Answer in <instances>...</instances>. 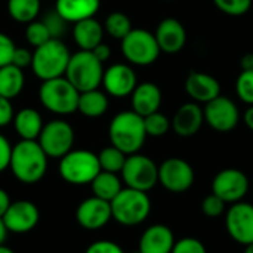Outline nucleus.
<instances>
[{"instance_id":"26","label":"nucleus","mask_w":253,"mask_h":253,"mask_svg":"<svg viewBox=\"0 0 253 253\" xmlns=\"http://www.w3.org/2000/svg\"><path fill=\"white\" fill-rule=\"evenodd\" d=\"M90 188L95 197L111 203V200L123 190V181L122 178H119L117 173L101 170L90 182Z\"/></svg>"},{"instance_id":"20","label":"nucleus","mask_w":253,"mask_h":253,"mask_svg":"<svg viewBox=\"0 0 253 253\" xmlns=\"http://www.w3.org/2000/svg\"><path fill=\"white\" fill-rule=\"evenodd\" d=\"M185 90L194 102L208 104L221 95V84L211 74L193 71L185 80Z\"/></svg>"},{"instance_id":"13","label":"nucleus","mask_w":253,"mask_h":253,"mask_svg":"<svg viewBox=\"0 0 253 253\" xmlns=\"http://www.w3.org/2000/svg\"><path fill=\"white\" fill-rule=\"evenodd\" d=\"M225 228L228 236L239 245L253 243V205L239 202L231 205L225 215Z\"/></svg>"},{"instance_id":"28","label":"nucleus","mask_w":253,"mask_h":253,"mask_svg":"<svg viewBox=\"0 0 253 253\" xmlns=\"http://www.w3.org/2000/svg\"><path fill=\"white\" fill-rule=\"evenodd\" d=\"M107 108H108V98L104 92L93 89L80 93L77 111H80L83 116L90 119L101 117L107 111Z\"/></svg>"},{"instance_id":"42","label":"nucleus","mask_w":253,"mask_h":253,"mask_svg":"<svg viewBox=\"0 0 253 253\" xmlns=\"http://www.w3.org/2000/svg\"><path fill=\"white\" fill-rule=\"evenodd\" d=\"M13 108L10 104V99L0 95V127L7 126L10 122H13Z\"/></svg>"},{"instance_id":"25","label":"nucleus","mask_w":253,"mask_h":253,"mask_svg":"<svg viewBox=\"0 0 253 253\" xmlns=\"http://www.w3.org/2000/svg\"><path fill=\"white\" fill-rule=\"evenodd\" d=\"M43 126L42 116L34 108H22L13 117V127L21 139L37 141Z\"/></svg>"},{"instance_id":"23","label":"nucleus","mask_w":253,"mask_h":253,"mask_svg":"<svg viewBox=\"0 0 253 253\" xmlns=\"http://www.w3.org/2000/svg\"><path fill=\"white\" fill-rule=\"evenodd\" d=\"M104 31V25L98 19L87 18L74 24L73 37L80 50H93L99 43H102Z\"/></svg>"},{"instance_id":"52","label":"nucleus","mask_w":253,"mask_h":253,"mask_svg":"<svg viewBox=\"0 0 253 253\" xmlns=\"http://www.w3.org/2000/svg\"><path fill=\"white\" fill-rule=\"evenodd\" d=\"M166 1H172V0H166Z\"/></svg>"},{"instance_id":"21","label":"nucleus","mask_w":253,"mask_h":253,"mask_svg":"<svg viewBox=\"0 0 253 253\" xmlns=\"http://www.w3.org/2000/svg\"><path fill=\"white\" fill-rule=\"evenodd\" d=\"M173 231L165 224H154L148 227L139 239L141 253H172L175 246Z\"/></svg>"},{"instance_id":"48","label":"nucleus","mask_w":253,"mask_h":253,"mask_svg":"<svg viewBox=\"0 0 253 253\" xmlns=\"http://www.w3.org/2000/svg\"><path fill=\"white\" fill-rule=\"evenodd\" d=\"M7 234H9V231H7V228H6L3 219L0 218V246L4 245V242H6V239H7Z\"/></svg>"},{"instance_id":"45","label":"nucleus","mask_w":253,"mask_h":253,"mask_svg":"<svg viewBox=\"0 0 253 253\" xmlns=\"http://www.w3.org/2000/svg\"><path fill=\"white\" fill-rule=\"evenodd\" d=\"M10 197H9V194L3 190V188H0V218L4 215V212L7 211V208L10 206Z\"/></svg>"},{"instance_id":"36","label":"nucleus","mask_w":253,"mask_h":253,"mask_svg":"<svg viewBox=\"0 0 253 253\" xmlns=\"http://www.w3.org/2000/svg\"><path fill=\"white\" fill-rule=\"evenodd\" d=\"M215 6L230 16H242L252 7V0H213Z\"/></svg>"},{"instance_id":"29","label":"nucleus","mask_w":253,"mask_h":253,"mask_svg":"<svg viewBox=\"0 0 253 253\" xmlns=\"http://www.w3.org/2000/svg\"><path fill=\"white\" fill-rule=\"evenodd\" d=\"M7 12L16 22L30 24L40 12V0H7Z\"/></svg>"},{"instance_id":"47","label":"nucleus","mask_w":253,"mask_h":253,"mask_svg":"<svg viewBox=\"0 0 253 253\" xmlns=\"http://www.w3.org/2000/svg\"><path fill=\"white\" fill-rule=\"evenodd\" d=\"M243 120H245V125L253 132V105H251V107L245 111Z\"/></svg>"},{"instance_id":"7","label":"nucleus","mask_w":253,"mask_h":253,"mask_svg":"<svg viewBox=\"0 0 253 253\" xmlns=\"http://www.w3.org/2000/svg\"><path fill=\"white\" fill-rule=\"evenodd\" d=\"M99 172L98 154L89 150H71L59 159V175L71 185L90 184Z\"/></svg>"},{"instance_id":"10","label":"nucleus","mask_w":253,"mask_h":253,"mask_svg":"<svg viewBox=\"0 0 253 253\" xmlns=\"http://www.w3.org/2000/svg\"><path fill=\"white\" fill-rule=\"evenodd\" d=\"M37 142L47 157L61 159L73 150L74 130L71 125L65 120H52L43 126Z\"/></svg>"},{"instance_id":"37","label":"nucleus","mask_w":253,"mask_h":253,"mask_svg":"<svg viewBox=\"0 0 253 253\" xmlns=\"http://www.w3.org/2000/svg\"><path fill=\"white\" fill-rule=\"evenodd\" d=\"M225 202L222 199H219L218 196H215L213 193L206 196L202 202V212L209 216V218H218L224 213L225 211Z\"/></svg>"},{"instance_id":"34","label":"nucleus","mask_w":253,"mask_h":253,"mask_svg":"<svg viewBox=\"0 0 253 253\" xmlns=\"http://www.w3.org/2000/svg\"><path fill=\"white\" fill-rule=\"evenodd\" d=\"M43 24L49 30L52 39H61L67 30L68 21H65V18L56 9H52V10H47V13L44 15Z\"/></svg>"},{"instance_id":"44","label":"nucleus","mask_w":253,"mask_h":253,"mask_svg":"<svg viewBox=\"0 0 253 253\" xmlns=\"http://www.w3.org/2000/svg\"><path fill=\"white\" fill-rule=\"evenodd\" d=\"M92 53L104 64L105 61H108L110 59V56H111V49H110V46L108 44H105V43H99L93 50H92Z\"/></svg>"},{"instance_id":"6","label":"nucleus","mask_w":253,"mask_h":253,"mask_svg":"<svg viewBox=\"0 0 253 253\" xmlns=\"http://www.w3.org/2000/svg\"><path fill=\"white\" fill-rule=\"evenodd\" d=\"M102 62L92 53V50H79L71 55L65 77L80 93L98 89L102 83Z\"/></svg>"},{"instance_id":"30","label":"nucleus","mask_w":253,"mask_h":253,"mask_svg":"<svg viewBox=\"0 0 253 253\" xmlns=\"http://www.w3.org/2000/svg\"><path fill=\"white\" fill-rule=\"evenodd\" d=\"M98 159H99L101 170L111 172V173H120L126 163L127 154H125L114 145H110V147H105L101 150V153L98 154Z\"/></svg>"},{"instance_id":"32","label":"nucleus","mask_w":253,"mask_h":253,"mask_svg":"<svg viewBox=\"0 0 253 253\" xmlns=\"http://www.w3.org/2000/svg\"><path fill=\"white\" fill-rule=\"evenodd\" d=\"M144 125H145L147 135L148 136H154V138L166 135L169 132L170 126H172V123L168 119V116L160 113V111H156V113L144 117Z\"/></svg>"},{"instance_id":"3","label":"nucleus","mask_w":253,"mask_h":253,"mask_svg":"<svg viewBox=\"0 0 253 253\" xmlns=\"http://www.w3.org/2000/svg\"><path fill=\"white\" fill-rule=\"evenodd\" d=\"M70 50L61 39H50L34 49L31 68L40 80H52L65 76Z\"/></svg>"},{"instance_id":"14","label":"nucleus","mask_w":253,"mask_h":253,"mask_svg":"<svg viewBox=\"0 0 253 253\" xmlns=\"http://www.w3.org/2000/svg\"><path fill=\"white\" fill-rule=\"evenodd\" d=\"M203 113H205V122L213 130L221 133H227L236 129L240 120V113L234 101L222 95L209 101L205 105Z\"/></svg>"},{"instance_id":"2","label":"nucleus","mask_w":253,"mask_h":253,"mask_svg":"<svg viewBox=\"0 0 253 253\" xmlns=\"http://www.w3.org/2000/svg\"><path fill=\"white\" fill-rule=\"evenodd\" d=\"M108 136L111 145L130 156L139 153L142 148L145 138L148 136L145 132L144 117L132 111H122L116 114L108 127Z\"/></svg>"},{"instance_id":"40","label":"nucleus","mask_w":253,"mask_h":253,"mask_svg":"<svg viewBox=\"0 0 253 253\" xmlns=\"http://www.w3.org/2000/svg\"><path fill=\"white\" fill-rule=\"evenodd\" d=\"M84 253H125V251L111 240H98L93 242Z\"/></svg>"},{"instance_id":"5","label":"nucleus","mask_w":253,"mask_h":253,"mask_svg":"<svg viewBox=\"0 0 253 253\" xmlns=\"http://www.w3.org/2000/svg\"><path fill=\"white\" fill-rule=\"evenodd\" d=\"M42 105L53 114L68 116L77 111L80 92L62 76L52 80H44L39 89Z\"/></svg>"},{"instance_id":"43","label":"nucleus","mask_w":253,"mask_h":253,"mask_svg":"<svg viewBox=\"0 0 253 253\" xmlns=\"http://www.w3.org/2000/svg\"><path fill=\"white\" fill-rule=\"evenodd\" d=\"M10 156H12V145L0 133V173L9 168V165H10Z\"/></svg>"},{"instance_id":"22","label":"nucleus","mask_w":253,"mask_h":253,"mask_svg":"<svg viewBox=\"0 0 253 253\" xmlns=\"http://www.w3.org/2000/svg\"><path fill=\"white\" fill-rule=\"evenodd\" d=\"M130 98H132V110L142 117H147L159 111L162 105V90L156 83L151 82L139 83L132 92Z\"/></svg>"},{"instance_id":"39","label":"nucleus","mask_w":253,"mask_h":253,"mask_svg":"<svg viewBox=\"0 0 253 253\" xmlns=\"http://www.w3.org/2000/svg\"><path fill=\"white\" fill-rule=\"evenodd\" d=\"M15 49L16 46L12 42V39L7 34L0 33V68L12 64V56H13Z\"/></svg>"},{"instance_id":"9","label":"nucleus","mask_w":253,"mask_h":253,"mask_svg":"<svg viewBox=\"0 0 253 253\" xmlns=\"http://www.w3.org/2000/svg\"><path fill=\"white\" fill-rule=\"evenodd\" d=\"M122 52L130 64L145 67L154 64L162 50L153 33L135 28L122 40Z\"/></svg>"},{"instance_id":"1","label":"nucleus","mask_w":253,"mask_h":253,"mask_svg":"<svg viewBox=\"0 0 253 253\" xmlns=\"http://www.w3.org/2000/svg\"><path fill=\"white\" fill-rule=\"evenodd\" d=\"M47 159L37 141L21 139L12 147L9 169L19 182L36 184L47 170Z\"/></svg>"},{"instance_id":"12","label":"nucleus","mask_w":253,"mask_h":253,"mask_svg":"<svg viewBox=\"0 0 253 253\" xmlns=\"http://www.w3.org/2000/svg\"><path fill=\"white\" fill-rule=\"evenodd\" d=\"M249 191V178L240 169H222L213 176L212 193L225 203L234 205L242 202Z\"/></svg>"},{"instance_id":"4","label":"nucleus","mask_w":253,"mask_h":253,"mask_svg":"<svg viewBox=\"0 0 253 253\" xmlns=\"http://www.w3.org/2000/svg\"><path fill=\"white\" fill-rule=\"evenodd\" d=\"M113 219L125 227L142 224L151 213V200L147 193L125 187L111 200Z\"/></svg>"},{"instance_id":"50","label":"nucleus","mask_w":253,"mask_h":253,"mask_svg":"<svg viewBox=\"0 0 253 253\" xmlns=\"http://www.w3.org/2000/svg\"><path fill=\"white\" fill-rule=\"evenodd\" d=\"M243 253H253V243L252 245H248V246H245V252Z\"/></svg>"},{"instance_id":"33","label":"nucleus","mask_w":253,"mask_h":253,"mask_svg":"<svg viewBox=\"0 0 253 253\" xmlns=\"http://www.w3.org/2000/svg\"><path fill=\"white\" fill-rule=\"evenodd\" d=\"M25 39L31 46L39 47L43 43H46L47 40H50L52 37H50L49 30L43 24V21H33L25 28Z\"/></svg>"},{"instance_id":"35","label":"nucleus","mask_w":253,"mask_h":253,"mask_svg":"<svg viewBox=\"0 0 253 253\" xmlns=\"http://www.w3.org/2000/svg\"><path fill=\"white\" fill-rule=\"evenodd\" d=\"M236 93L248 105H253V70L242 71L236 82Z\"/></svg>"},{"instance_id":"16","label":"nucleus","mask_w":253,"mask_h":253,"mask_svg":"<svg viewBox=\"0 0 253 253\" xmlns=\"http://www.w3.org/2000/svg\"><path fill=\"white\" fill-rule=\"evenodd\" d=\"M1 219L9 233L25 234L30 233L39 224L40 212L34 203L28 200H18L10 203Z\"/></svg>"},{"instance_id":"31","label":"nucleus","mask_w":253,"mask_h":253,"mask_svg":"<svg viewBox=\"0 0 253 253\" xmlns=\"http://www.w3.org/2000/svg\"><path fill=\"white\" fill-rule=\"evenodd\" d=\"M104 30L117 40H123L133 28L127 15L123 12H111L104 22Z\"/></svg>"},{"instance_id":"51","label":"nucleus","mask_w":253,"mask_h":253,"mask_svg":"<svg viewBox=\"0 0 253 253\" xmlns=\"http://www.w3.org/2000/svg\"><path fill=\"white\" fill-rule=\"evenodd\" d=\"M130 253H141L139 251H135V252H130Z\"/></svg>"},{"instance_id":"49","label":"nucleus","mask_w":253,"mask_h":253,"mask_svg":"<svg viewBox=\"0 0 253 253\" xmlns=\"http://www.w3.org/2000/svg\"><path fill=\"white\" fill-rule=\"evenodd\" d=\"M0 253H15L10 248H7V246H4V245H1L0 246Z\"/></svg>"},{"instance_id":"11","label":"nucleus","mask_w":253,"mask_h":253,"mask_svg":"<svg viewBox=\"0 0 253 253\" xmlns=\"http://www.w3.org/2000/svg\"><path fill=\"white\" fill-rule=\"evenodd\" d=\"M194 179V169L184 159L170 157L159 166V182L170 193L179 194L188 191L193 187Z\"/></svg>"},{"instance_id":"41","label":"nucleus","mask_w":253,"mask_h":253,"mask_svg":"<svg viewBox=\"0 0 253 253\" xmlns=\"http://www.w3.org/2000/svg\"><path fill=\"white\" fill-rule=\"evenodd\" d=\"M33 62V53L28 49L24 47H16L12 56V64L21 70H24L25 67H30Z\"/></svg>"},{"instance_id":"24","label":"nucleus","mask_w":253,"mask_h":253,"mask_svg":"<svg viewBox=\"0 0 253 253\" xmlns=\"http://www.w3.org/2000/svg\"><path fill=\"white\" fill-rule=\"evenodd\" d=\"M101 6V0H56L55 9L68 22H79L93 18Z\"/></svg>"},{"instance_id":"15","label":"nucleus","mask_w":253,"mask_h":253,"mask_svg":"<svg viewBox=\"0 0 253 253\" xmlns=\"http://www.w3.org/2000/svg\"><path fill=\"white\" fill-rule=\"evenodd\" d=\"M113 219L111 203L99 197H89L83 200L76 209L77 224L89 231L101 230Z\"/></svg>"},{"instance_id":"27","label":"nucleus","mask_w":253,"mask_h":253,"mask_svg":"<svg viewBox=\"0 0 253 253\" xmlns=\"http://www.w3.org/2000/svg\"><path fill=\"white\" fill-rule=\"evenodd\" d=\"M25 84V77H24V71L18 67H15L13 64L4 65L0 68V95L7 98V99H13L16 98Z\"/></svg>"},{"instance_id":"17","label":"nucleus","mask_w":253,"mask_h":253,"mask_svg":"<svg viewBox=\"0 0 253 253\" xmlns=\"http://www.w3.org/2000/svg\"><path fill=\"white\" fill-rule=\"evenodd\" d=\"M102 84L108 95L114 98H125L132 95L138 82L132 67L126 64H114L104 70Z\"/></svg>"},{"instance_id":"38","label":"nucleus","mask_w":253,"mask_h":253,"mask_svg":"<svg viewBox=\"0 0 253 253\" xmlns=\"http://www.w3.org/2000/svg\"><path fill=\"white\" fill-rule=\"evenodd\" d=\"M172 253H208V251L199 239L184 237L175 242Z\"/></svg>"},{"instance_id":"19","label":"nucleus","mask_w":253,"mask_h":253,"mask_svg":"<svg viewBox=\"0 0 253 253\" xmlns=\"http://www.w3.org/2000/svg\"><path fill=\"white\" fill-rule=\"evenodd\" d=\"M203 122V108L197 102H187L176 110L172 119V129L176 135L182 138H190L200 130Z\"/></svg>"},{"instance_id":"8","label":"nucleus","mask_w":253,"mask_h":253,"mask_svg":"<svg viewBox=\"0 0 253 253\" xmlns=\"http://www.w3.org/2000/svg\"><path fill=\"white\" fill-rule=\"evenodd\" d=\"M120 173L126 187L144 193L153 190L159 182V166L153 159L139 153L127 156Z\"/></svg>"},{"instance_id":"18","label":"nucleus","mask_w":253,"mask_h":253,"mask_svg":"<svg viewBox=\"0 0 253 253\" xmlns=\"http://www.w3.org/2000/svg\"><path fill=\"white\" fill-rule=\"evenodd\" d=\"M159 47L166 53H178L184 49L187 43V31L184 25L175 18L163 19L154 33Z\"/></svg>"},{"instance_id":"46","label":"nucleus","mask_w":253,"mask_h":253,"mask_svg":"<svg viewBox=\"0 0 253 253\" xmlns=\"http://www.w3.org/2000/svg\"><path fill=\"white\" fill-rule=\"evenodd\" d=\"M240 65H242V70L243 71H251L253 70V53H248L242 58L240 61Z\"/></svg>"}]
</instances>
